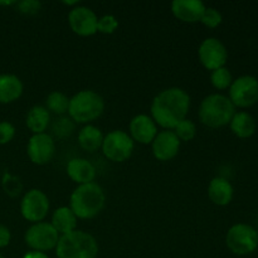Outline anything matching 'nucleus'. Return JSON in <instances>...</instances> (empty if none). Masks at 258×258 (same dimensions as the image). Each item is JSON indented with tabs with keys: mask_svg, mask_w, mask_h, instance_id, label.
I'll list each match as a JSON object with an SVG mask.
<instances>
[{
	"mask_svg": "<svg viewBox=\"0 0 258 258\" xmlns=\"http://www.w3.org/2000/svg\"><path fill=\"white\" fill-rule=\"evenodd\" d=\"M190 108V96L180 87H169L159 92L151 102V118L163 130H174L186 118Z\"/></svg>",
	"mask_w": 258,
	"mask_h": 258,
	"instance_id": "f257e3e1",
	"label": "nucleus"
},
{
	"mask_svg": "<svg viewBox=\"0 0 258 258\" xmlns=\"http://www.w3.org/2000/svg\"><path fill=\"white\" fill-rule=\"evenodd\" d=\"M105 204V190L95 181L77 185L70 198V208L78 219L95 218L102 212Z\"/></svg>",
	"mask_w": 258,
	"mask_h": 258,
	"instance_id": "f03ea898",
	"label": "nucleus"
},
{
	"mask_svg": "<svg viewBox=\"0 0 258 258\" xmlns=\"http://www.w3.org/2000/svg\"><path fill=\"white\" fill-rule=\"evenodd\" d=\"M236 113V107L228 96L211 93L201 102L198 111L199 121L209 128H221L229 125Z\"/></svg>",
	"mask_w": 258,
	"mask_h": 258,
	"instance_id": "7ed1b4c3",
	"label": "nucleus"
},
{
	"mask_svg": "<svg viewBox=\"0 0 258 258\" xmlns=\"http://www.w3.org/2000/svg\"><path fill=\"white\" fill-rule=\"evenodd\" d=\"M105 111V100L93 90H82L70 98L68 116L75 123L90 125Z\"/></svg>",
	"mask_w": 258,
	"mask_h": 258,
	"instance_id": "20e7f679",
	"label": "nucleus"
},
{
	"mask_svg": "<svg viewBox=\"0 0 258 258\" xmlns=\"http://www.w3.org/2000/svg\"><path fill=\"white\" fill-rule=\"evenodd\" d=\"M55 256L57 258H97L98 243L92 234L76 229L59 237Z\"/></svg>",
	"mask_w": 258,
	"mask_h": 258,
	"instance_id": "39448f33",
	"label": "nucleus"
},
{
	"mask_svg": "<svg viewBox=\"0 0 258 258\" xmlns=\"http://www.w3.org/2000/svg\"><path fill=\"white\" fill-rule=\"evenodd\" d=\"M226 246L236 256H248L258 248V231L247 223H236L227 231Z\"/></svg>",
	"mask_w": 258,
	"mask_h": 258,
	"instance_id": "423d86ee",
	"label": "nucleus"
},
{
	"mask_svg": "<svg viewBox=\"0 0 258 258\" xmlns=\"http://www.w3.org/2000/svg\"><path fill=\"white\" fill-rule=\"evenodd\" d=\"M135 149V143L123 130H112L103 138L102 150L103 155L113 163H123L131 158Z\"/></svg>",
	"mask_w": 258,
	"mask_h": 258,
	"instance_id": "0eeeda50",
	"label": "nucleus"
},
{
	"mask_svg": "<svg viewBox=\"0 0 258 258\" xmlns=\"http://www.w3.org/2000/svg\"><path fill=\"white\" fill-rule=\"evenodd\" d=\"M59 237L50 222L43 221L39 223H33L25 231L24 242L29 247L30 251H39L45 253V252L55 249Z\"/></svg>",
	"mask_w": 258,
	"mask_h": 258,
	"instance_id": "6e6552de",
	"label": "nucleus"
},
{
	"mask_svg": "<svg viewBox=\"0 0 258 258\" xmlns=\"http://www.w3.org/2000/svg\"><path fill=\"white\" fill-rule=\"evenodd\" d=\"M228 98L236 108H249L258 102V78L243 75L233 80L228 88Z\"/></svg>",
	"mask_w": 258,
	"mask_h": 258,
	"instance_id": "1a4fd4ad",
	"label": "nucleus"
},
{
	"mask_svg": "<svg viewBox=\"0 0 258 258\" xmlns=\"http://www.w3.org/2000/svg\"><path fill=\"white\" fill-rule=\"evenodd\" d=\"M49 198L43 190L37 188L29 189L20 202V213L25 221L39 223L45 219L49 212Z\"/></svg>",
	"mask_w": 258,
	"mask_h": 258,
	"instance_id": "9d476101",
	"label": "nucleus"
},
{
	"mask_svg": "<svg viewBox=\"0 0 258 258\" xmlns=\"http://www.w3.org/2000/svg\"><path fill=\"white\" fill-rule=\"evenodd\" d=\"M198 58L201 64L208 71H216L226 67L228 60V50L224 43L218 38H206L198 48Z\"/></svg>",
	"mask_w": 258,
	"mask_h": 258,
	"instance_id": "9b49d317",
	"label": "nucleus"
},
{
	"mask_svg": "<svg viewBox=\"0 0 258 258\" xmlns=\"http://www.w3.org/2000/svg\"><path fill=\"white\" fill-rule=\"evenodd\" d=\"M55 154V141L47 133L34 134L27 144V155L35 165H47L52 161Z\"/></svg>",
	"mask_w": 258,
	"mask_h": 258,
	"instance_id": "f8f14e48",
	"label": "nucleus"
},
{
	"mask_svg": "<svg viewBox=\"0 0 258 258\" xmlns=\"http://www.w3.org/2000/svg\"><path fill=\"white\" fill-rule=\"evenodd\" d=\"M98 17L92 9L83 5L72 8L68 13L71 30L80 37H91L97 33Z\"/></svg>",
	"mask_w": 258,
	"mask_h": 258,
	"instance_id": "ddd939ff",
	"label": "nucleus"
},
{
	"mask_svg": "<svg viewBox=\"0 0 258 258\" xmlns=\"http://www.w3.org/2000/svg\"><path fill=\"white\" fill-rule=\"evenodd\" d=\"M180 143L173 130H161L151 143L153 155L159 161H170L180 150Z\"/></svg>",
	"mask_w": 258,
	"mask_h": 258,
	"instance_id": "4468645a",
	"label": "nucleus"
},
{
	"mask_svg": "<svg viewBox=\"0 0 258 258\" xmlns=\"http://www.w3.org/2000/svg\"><path fill=\"white\" fill-rule=\"evenodd\" d=\"M158 133V125L151 116L146 113L134 116L128 123V135L131 136L134 143H139L141 145H151Z\"/></svg>",
	"mask_w": 258,
	"mask_h": 258,
	"instance_id": "2eb2a0df",
	"label": "nucleus"
},
{
	"mask_svg": "<svg viewBox=\"0 0 258 258\" xmlns=\"http://www.w3.org/2000/svg\"><path fill=\"white\" fill-rule=\"evenodd\" d=\"M206 8V4L201 0H174L171 3V13L174 17L188 24L201 22Z\"/></svg>",
	"mask_w": 258,
	"mask_h": 258,
	"instance_id": "dca6fc26",
	"label": "nucleus"
},
{
	"mask_svg": "<svg viewBox=\"0 0 258 258\" xmlns=\"http://www.w3.org/2000/svg\"><path fill=\"white\" fill-rule=\"evenodd\" d=\"M66 171H67L68 178L75 181L77 185L92 183V181H95L96 175H97V170H96L95 165L90 160L83 158L71 159L68 161Z\"/></svg>",
	"mask_w": 258,
	"mask_h": 258,
	"instance_id": "f3484780",
	"label": "nucleus"
},
{
	"mask_svg": "<svg viewBox=\"0 0 258 258\" xmlns=\"http://www.w3.org/2000/svg\"><path fill=\"white\" fill-rule=\"evenodd\" d=\"M234 188L228 179L223 176H216L209 181L208 198L218 207H226L233 201Z\"/></svg>",
	"mask_w": 258,
	"mask_h": 258,
	"instance_id": "a211bd4d",
	"label": "nucleus"
},
{
	"mask_svg": "<svg viewBox=\"0 0 258 258\" xmlns=\"http://www.w3.org/2000/svg\"><path fill=\"white\" fill-rule=\"evenodd\" d=\"M24 91L22 80L15 75H0V103L8 105L19 100Z\"/></svg>",
	"mask_w": 258,
	"mask_h": 258,
	"instance_id": "6ab92c4d",
	"label": "nucleus"
},
{
	"mask_svg": "<svg viewBox=\"0 0 258 258\" xmlns=\"http://www.w3.org/2000/svg\"><path fill=\"white\" fill-rule=\"evenodd\" d=\"M229 127L238 139H249L256 133L257 123L253 116L247 111H236L229 122Z\"/></svg>",
	"mask_w": 258,
	"mask_h": 258,
	"instance_id": "aec40b11",
	"label": "nucleus"
},
{
	"mask_svg": "<svg viewBox=\"0 0 258 258\" xmlns=\"http://www.w3.org/2000/svg\"><path fill=\"white\" fill-rule=\"evenodd\" d=\"M78 218L73 213L70 207H59L55 209L52 214L50 224L54 227L55 231L58 232L59 236L71 233V232L77 229Z\"/></svg>",
	"mask_w": 258,
	"mask_h": 258,
	"instance_id": "412c9836",
	"label": "nucleus"
},
{
	"mask_svg": "<svg viewBox=\"0 0 258 258\" xmlns=\"http://www.w3.org/2000/svg\"><path fill=\"white\" fill-rule=\"evenodd\" d=\"M103 135L102 130L97 126L92 125H85L80 131H78V144L81 148L88 153H95L98 149H101L103 143Z\"/></svg>",
	"mask_w": 258,
	"mask_h": 258,
	"instance_id": "4be33fe9",
	"label": "nucleus"
},
{
	"mask_svg": "<svg viewBox=\"0 0 258 258\" xmlns=\"http://www.w3.org/2000/svg\"><path fill=\"white\" fill-rule=\"evenodd\" d=\"M50 123V112L45 108V106H33L27 113L25 117V125L29 128L30 133L43 134L47 131Z\"/></svg>",
	"mask_w": 258,
	"mask_h": 258,
	"instance_id": "5701e85b",
	"label": "nucleus"
},
{
	"mask_svg": "<svg viewBox=\"0 0 258 258\" xmlns=\"http://www.w3.org/2000/svg\"><path fill=\"white\" fill-rule=\"evenodd\" d=\"M70 107V97L60 91H53L45 98V108L50 113L57 116H64L68 113Z\"/></svg>",
	"mask_w": 258,
	"mask_h": 258,
	"instance_id": "b1692460",
	"label": "nucleus"
},
{
	"mask_svg": "<svg viewBox=\"0 0 258 258\" xmlns=\"http://www.w3.org/2000/svg\"><path fill=\"white\" fill-rule=\"evenodd\" d=\"M232 82H233V76H232L231 71L227 67L218 68V70L211 72V83L216 90H228L231 87Z\"/></svg>",
	"mask_w": 258,
	"mask_h": 258,
	"instance_id": "393cba45",
	"label": "nucleus"
},
{
	"mask_svg": "<svg viewBox=\"0 0 258 258\" xmlns=\"http://www.w3.org/2000/svg\"><path fill=\"white\" fill-rule=\"evenodd\" d=\"M75 128L76 123L73 122L72 118H70V116H59L52 125L53 135L58 139H66L71 136Z\"/></svg>",
	"mask_w": 258,
	"mask_h": 258,
	"instance_id": "a878e982",
	"label": "nucleus"
},
{
	"mask_svg": "<svg viewBox=\"0 0 258 258\" xmlns=\"http://www.w3.org/2000/svg\"><path fill=\"white\" fill-rule=\"evenodd\" d=\"M173 131L175 133V135L178 136L179 140L185 141V143L191 141L197 136L196 123L188 117L184 118L183 121H180V122L175 126V128H174Z\"/></svg>",
	"mask_w": 258,
	"mask_h": 258,
	"instance_id": "bb28decb",
	"label": "nucleus"
},
{
	"mask_svg": "<svg viewBox=\"0 0 258 258\" xmlns=\"http://www.w3.org/2000/svg\"><path fill=\"white\" fill-rule=\"evenodd\" d=\"M222 22H223V15H222V13L218 9L213 7L206 8L201 19V23L204 27L209 28V29H214V28L219 27Z\"/></svg>",
	"mask_w": 258,
	"mask_h": 258,
	"instance_id": "cd10ccee",
	"label": "nucleus"
},
{
	"mask_svg": "<svg viewBox=\"0 0 258 258\" xmlns=\"http://www.w3.org/2000/svg\"><path fill=\"white\" fill-rule=\"evenodd\" d=\"M3 188H4L5 193L10 197L19 196L20 191L23 189V184L17 176L10 175V174H5L4 179H3Z\"/></svg>",
	"mask_w": 258,
	"mask_h": 258,
	"instance_id": "c85d7f7f",
	"label": "nucleus"
},
{
	"mask_svg": "<svg viewBox=\"0 0 258 258\" xmlns=\"http://www.w3.org/2000/svg\"><path fill=\"white\" fill-rule=\"evenodd\" d=\"M118 28V22L116 17L111 14H106L103 17L98 18L97 22V32L102 34H112Z\"/></svg>",
	"mask_w": 258,
	"mask_h": 258,
	"instance_id": "c756f323",
	"label": "nucleus"
},
{
	"mask_svg": "<svg viewBox=\"0 0 258 258\" xmlns=\"http://www.w3.org/2000/svg\"><path fill=\"white\" fill-rule=\"evenodd\" d=\"M15 5H17L18 12L25 15H35L42 9V3L38 0H22V2H17Z\"/></svg>",
	"mask_w": 258,
	"mask_h": 258,
	"instance_id": "7c9ffc66",
	"label": "nucleus"
},
{
	"mask_svg": "<svg viewBox=\"0 0 258 258\" xmlns=\"http://www.w3.org/2000/svg\"><path fill=\"white\" fill-rule=\"evenodd\" d=\"M15 127L9 121H0V145H7L14 139Z\"/></svg>",
	"mask_w": 258,
	"mask_h": 258,
	"instance_id": "2f4dec72",
	"label": "nucleus"
},
{
	"mask_svg": "<svg viewBox=\"0 0 258 258\" xmlns=\"http://www.w3.org/2000/svg\"><path fill=\"white\" fill-rule=\"evenodd\" d=\"M10 241H12L10 229L4 224H0V248H5L9 246Z\"/></svg>",
	"mask_w": 258,
	"mask_h": 258,
	"instance_id": "473e14b6",
	"label": "nucleus"
},
{
	"mask_svg": "<svg viewBox=\"0 0 258 258\" xmlns=\"http://www.w3.org/2000/svg\"><path fill=\"white\" fill-rule=\"evenodd\" d=\"M23 258H49L47 253L39 251H28Z\"/></svg>",
	"mask_w": 258,
	"mask_h": 258,
	"instance_id": "72a5a7b5",
	"label": "nucleus"
},
{
	"mask_svg": "<svg viewBox=\"0 0 258 258\" xmlns=\"http://www.w3.org/2000/svg\"><path fill=\"white\" fill-rule=\"evenodd\" d=\"M17 2H0V5H14Z\"/></svg>",
	"mask_w": 258,
	"mask_h": 258,
	"instance_id": "f704fd0d",
	"label": "nucleus"
},
{
	"mask_svg": "<svg viewBox=\"0 0 258 258\" xmlns=\"http://www.w3.org/2000/svg\"><path fill=\"white\" fill-rule=\"evenodd\" d=\"M0 258H5V256H4V254H2V253H0Z\"/></svg>",
	"mask_w": 258,
	"mask_h": 258,
	"instance_id": "c9c22d12",
	"label": "nucleus"
}]
</instances>
